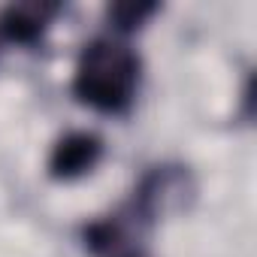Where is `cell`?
Wrapping results in <instances>:
<instances>
[{
  "label": "cell",
  "mask_w": 257,
  "mask_h": 257,
  "mask_svg": "<svg viewBox=\"0 0 257 257\" xmlns=\"http://www.w3.org/2000/svg\"><path fill=\"white\" fill-rule=\"evenodd\" d=\"M140 85V58L118 40H91L73 73V94L100 109V112H124L134 103Z\"/></svg>",
  "instance_id": "6da1fadb"
},
{
  "label": "cell",
  "mask_w": 257,
  "mask_h": 257,
  "mask_svg": "<svg viewBox=\"0 0 257 257\" xmlns=\"http://www.w3.org/2000/svg\"><path fill=\"white\" fill-rule=\"evenodd\" d=\"M191 197H194V182L185 167H155L137 191L134 218L155 221L164 215H176L188 206Z\"/></svg>",
  "instance_id": "7a4b0ae2"
},
{
  "label": "cell",
  "mask_w": 257,
  "mask_h": 257,
  "mask_svg": "<svg viewBox=\"0 0 257 257\" xmlns=\"http://www.w3.org/2000/svg\"><path fill=\"white\" fill-rule=\"evenodd\" d=\"M103 155V140L88 131H73L61 137L49 155V173L55 179H76L97 167Z\"/></svg>",
  "instance_id": "3957f363"
},
{
  "label": "cell",
  "mask_w": 257,
  "mask_h": 257,
  "mask_svg": "<svg viewBox=\"0 0 257 257\" xmlns=\"http://www.w3.org/2000/svg\"><path fill=\"white\" fill-rule=\"evenodd\" d=\"M58 4L49 0H22V4H10L0 13V34L10 43H22L31 46L43 37V31L49 28V22L58 16Z\"/></svg>",
  "instance_id": "277c9868"
},
{
  "label": "cell",
  "mask_w": 257,
  "mask_h": 257,
  "mask_svg": "<svg viewBox=\"0 0 257 257\" xmlns=\"http://www.w3.org/2000/svg\"><path fill=\"white\" fill-rule=\"evenodd\" d=\"M152 13H158V4H112L109 7V22L118 31H134L140 28Z\"/></svg>",
  "instance_id": "5b68a950"
},
{
  "label": "cell",
  "mask_w": 257,
  "mask_h": 257,
  "mask_svg": "<svg viewBox=\"0 0 257 257\" xmlns=\"http://www.w3.org/2000/svg\"><path fill=\"white\" fill-rule=\"evenodd\" d=\"M118 257H146V254H140V251H127V254H118Z\"/></svg>",
  "instance_id": "8992f818"
}]
</instances>
